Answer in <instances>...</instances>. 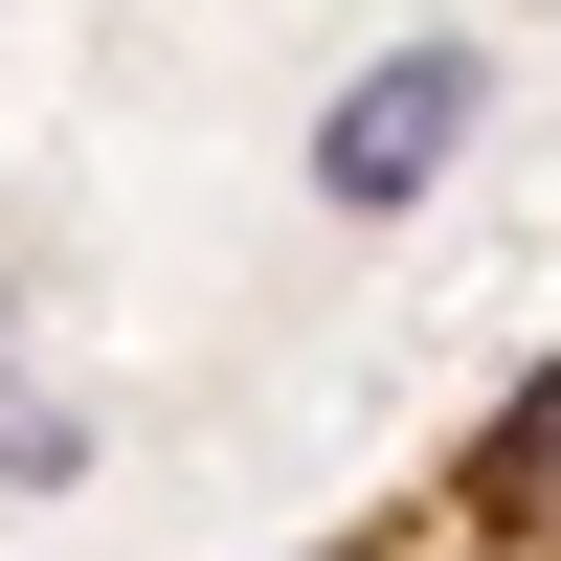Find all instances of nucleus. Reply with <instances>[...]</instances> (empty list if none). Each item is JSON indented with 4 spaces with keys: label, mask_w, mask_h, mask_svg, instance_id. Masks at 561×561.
<instances>
[{
    "label": "nucleus",
    "mask_w": 561,
    "mask_h": 561,
    "mask_svg": "<svg viewBox=\"0 0 561 561\" xmlns=\"http://www.w3.org/2000/svg\"><path fill=\"white\" fill-rule=\"evenodd\" d=\"M293 561H561V359H517L404 494H359V517L293 539Z\"/></svg>",
    "instance_id": "nucleus-1"
}]
</instances>
